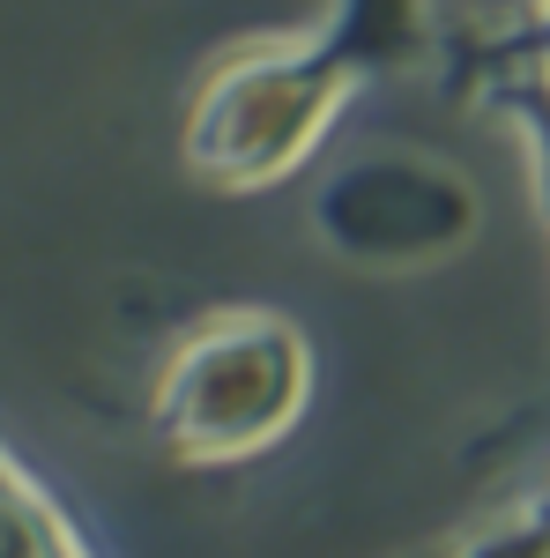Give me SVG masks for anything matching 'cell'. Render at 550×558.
I'll list each match as a JSON object with an SVG mask.
<instances>
[{"mask_svg":"<svg viewBox=\"0 0 550 558\" xmlns=\"http://www.w3.org/2000/svg\"><path fill=\"white\" fill-rule=\"evenodd\" d=\"M536 15H543V23H550V0H536Z\"/></svg>","mask_w":550,"mask_h":558,"instance_id":"52a82bcc","label":"cell"},{"mask_svg":"<svg viewBox=\"0 0 550 558\" xmlns=\"http://www.w3.org/2000/svg\"><path fill=\"white\" fill-rule=\"evenodd\" d=\"M372 83L320 23L216 52L179 112V165L216 194H268L313 165L342 105Z\"/></svg>","mask_w":550,"mask_h":558,"instance_id":"6da1fadb","label":"cell"},{"mask_svg":"<svg viewBox=\"0 0 550 558\" xmlns=\"http://www.w3.org/2000/svg\"><path fill=\"white\" fill-rule=\"evenodd\" d=\"M313 402V336L268 305L201 313L157 365L149 432L186 470H231L268 454Z\"/></svg>","mask_w":550,"mask_h":558,"instance_id":"7a4b0ae2","label":"cell"},{"mask_svg":"<svg viewBox=\"0 0 550 558\" xmlns=\"http://www.w3.org/2000/svg\"><path fill=\"white\" fill-rule=\"evenodd\" d=\"M0 558H89L60 499L0 447Z\"/></svg>","mask_w":550,"mask_h":558,"instance_id":"5b68a950","label":"cell"},{"mask_svg":"<svg viewBox=\"0 0 550 558\" xmlns=\"http://www.w3.org/2000/svg\"><path fill=\"white\" fill-rule=\"evenodd\" d=\"M476 89L521 120L528 157H536V194H543V216H550V45L528 38V31H506L499 45H484Z\"/></svg>","mask_w":550,"mask_h":558,"instance_id":"277c9868","label":"cell"},{"mask_svg":"<svg viewBox=\"0 0 550 558\" xmlns=\"http://www.w3.org/2000/svg\"><path fill=\"white\" fill-rule=\"evenodd\" d=\"M521 31H528V38H543V45H550V23H543V15H536V23H521Z\"/></svg>","mask_w":550,"mask_h":558,"instance_id":"8992f818","label":"cell"},{"mask_svg":"<svg viewBox=\"0 0 550 558\" xmlns=\"http://www.w3.org/2000/svg\"><path fill=\"white\" fill-rule=\"evenodd\" d=\"M476 231H484L476 179L431 149H365L313 186V239L372 276L439 268Z\"/></svg>","mask_w":550,"mask_h":558,"instance_id":"3957f363","label":"cell"}]
</instances>
